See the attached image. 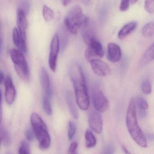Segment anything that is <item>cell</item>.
<instances>
[{"label":"cell","instance_id":"cell-25","mask_svg":"<svg viewBox=\"0 0 154 154\" xmlns=\"http://www.w3.org/2000/svg\"><path fill=\"white\" fill-rule=\"evenodd\" d=\"M136 103L140 109L146 110L148 109L149 105L147 102L141 96H137L136 98Z\"/></svg>","mask_w":154,"mask_h":154},{"label":"cell","instance_id":"cell-31","mask_svg":"<svg viewBox=\"0 0 154 154\" xmlns=\"http://www.w3.org/2000/svg\"><path fill=\"white\" fill-rule=\"evenodd\" d=\"M25 136H26V138L29 141H33L35 139V133H34V131L30 129H28L25 132Z\"/></svg>","mask_w":154,"mask_h":154},{"label":"cell","instance_id":"cell-20","mask_svg":"<svg viewBox=\"0 0 154 154\" xmlns=\"http://www.w3.org/2000/svg\"><path fill=\"white\" fill-rule=\"evenodd\" d=\"M0 136L1 142L3 146L8 147L11 143V139L9 132L4 126L1 124L0 127Z\"/></svg>","mask_w":154,"mask_h":154},{"label":"cell","instance_id":"cell-10","mask_svg":"<svg viewBox=\"0 0 154 154\" xmlns=\"http://www.w3.org/2000/svg\"><path fill=\"white\" fill-rule=\"evenodd\" d=\"M100 112L93 110L89 114V124L91 128L97 134L101 133L103 129V120Z\"/></svg>","mask_w":154,"mask_h":154},{"label":"cell","instance_id":"cell-40","mask_svg":"<svg viewBox=\"0 0 154 154\" xmlns=\"http://www.w3.org/2000/svg\"><path fill=\"white\" fill-rule=\"evenodd\" d=\"M138 1V0H131V4H135V3H137V2Z\"/></svg>","mask_w":154,"mask_h":154},{"label":"cell","instance_id":"cell-7","mask_svg":"<svg viewBox=\"0 0 154 154\" xmlns=\"http://www.w3.org/2000/svg\"><path fill=\"white\" fill-rule=\"evenodd\" d=\"M87 46L85 53V56L88 62L91 63L95 59L102 58L104 55L102 45L96 38L93 39Z\"/></svg>","mask_w":154,"mask_h":154},{"label":"cell","instance_id":"cell-30","mask_svg":"<svg viewBox=\"0 0 154 154\" xmlns=\"http://www.w3.org/2000/svg\"><path fill=\"white\" fill-rule=\"evenodd\" d=\"M131 0H122L120 6V10L122 12L127 11L129 8Z\"/></svg>","mask_w":154,"mask_h":154},{"label":"cell","instance_id":"cell-16","mask_svg":"<svg viewBox=\"0 0 154 154\" xmlns=\"http://www.w3.org/2000/svg\"><path fill=\"white\" fill-rule=\"evenodd\" d=\"M26 14V13L24 10L18 9L17 13V25L20 33L26 37V31L27 29L28 22Z\"/></svg>","mask_w":154,"mask_h":154},{"label":"cell","instance_id":"cell-1","mask_svg":"<svg viewBox=\"0 0 154 154\" xmlns=\"http://www.w3.org/2000/svg\"><path fill=\"white\" fill-rule=\"evenodd\" d=\"M70 74L77 105L82 110H86L90 106V100L82 70L79 65L73 64L71 66Z\"/></svg>","mask_w":154,"mask_h":154},{"label":"cell","instance_id":"cell-19","mask_svg":"<svg viewBox=\"0 0 154 154\" xmlns=\"http://www.w3.org/2000/svg\"><path fill=\"white\" fill-rule=\"evenodd\" d=\"M65 96L66 103L71 112V114L75 119H77L78 117V110L74 102L72 93L69 91H67L66 92Z\"/></svg>","mask_w":154,"mask_h":154},{"label":"cell","instance_id":"cell-35","mask_svg":"<svg viewBox=\"0 0 154 154\" xmlns=\"http://www.w3.org/2000/svg\"><path fill=\"white\" fill-rule=\"evenodd\" d=\"M74 0H61L62 4L64 7H68L73 2Z\"/></svg>","mask_w":154,"mask_h":154},{"label":"cell","instance_id":"cell-24","mask_svg":"<svg viewBox=\"0 0 154 154\" xmlns=\"http://www.w3.org/2000/svg\"><path fill=\"white\" fill-rule=\"evenodd\" d=\"M49 98L45 95L43 99V108L46 114L48 116L52 115L53 110L50 104Z\"/></svg>","mask_w":154,"mask_h":154},{"label":"cell","instance_id":"cell-28","mask_svg":"<svg viewBox=\"0 0 154 154\" xmlns=\"http://www.w3.org/2000/svg\"><path fill=\"white\" fill-rule=\"evenodd\" d=\"M19 153L20 154H30V148L29 144L26 140H22L20 143V146L19 149Z\"/></svg>","mask_w":154,"mask_h":154},{"label":"cell","instance_id":"cell-29","mask_svg":"<svg viewBox=\"0 0 154 154\" xmlns=\"http://www.w3.org/2000/svg\"><path fill=\"white\" fill-rule=\"evenodd\" d=\"M145 9L149 13H154V0H145Z\"/></svg>","mask_w":154,"mask_h":154},{"label":"cell","instance_id":"cell-9","mask_svg":"<svg viewBox=\"0 0 154 154\" xmlns=\"http://www.w3.org/2000/svg\"><path fill=\"white\" fill-rule=\"evenodd\" d=\"M82 36L86 45L95 38L94 28L90 19L86 17L82 27Z\"/></svg>","mask_w":154,"mask_h":154},{"label":"cell","instance_id":"cell-5","mask_svg":"<svg viewBox=\"0 0 154 154\" xmlns=\"http://www.w3.org/2000/svg\"><path fill=\"white\" fill-rule=\"evenodd\" d=\"M23 53L15 48L11 49L10 52L16 72L21 80L27 82L29 81L30 75L28 64Z\"/></svg>","mask_w":154,"mask_h":154},{"label":"cell","instance_id":"cell-26","mask_svg":"<svg viewBox=\"0 0 154 154\" xmlns=\"http://www.w3.org/2000/svg\"><path fill=\"white\" fill-rule=\"evenodd\" d=\"M141 89L144 94H150L152 91V86L150 82L148 80L143 81L141 84Z\"/></svg>","mask_w":154,"mask_h":154},{"label":"cell","instance_id":"cell-32","mask_svg":"<svg viewBox=\"0 0 154 154\" xmlns=\"http://www.w3.org/2000/svg\"><path fill=\"white\" fill-rule=\"evenodd\" d=\"M20 8L19 9H21L25 11L26 13L28 12L29 9V3L27 0H21L20 3Z\"/></svg>","mask_w":154,"mask_h":154},{"label":"cell","instance_id":"cell-36","mask_svg":"<svg viewBox=\"0 0 154 154\" xmlns=\"http://www.w3.org/2000/svg\"><path fill=\"white\" fill-rule=\"evenodd\" d=\"M139 115L140 118H141V119H143L146 117V110L140 109V111H139Z\"/></svg>","mask_w":154,"mask_h":154},{"label":"cell","instance_id":"cell-3","mask_svg":"<svg viewBox=\"0 0 154 154\" xmlns=\"http://www.w3.org/2000/svg\"><path fill=\"white\" fill-rule=\"evenodd\" d=\"M30 122L39 148L44 150L48 149L51 145V138L46 124L36 112L31 114Z\"/></svg>","mask_w":154,"mask_h":154},{"label":"cell","instance_id":"cell-33","mask_svg":"<svg viewBox=\"0 0 154 154\" xmlns=\"http://www.w3.org/2000/svg\"><path fill=\"white\" fill-rule=\"evenodd\" d=\"M78 143L76 141H73L71 143L69 147V151L71 154H74L78 147Z\"/></svg>","mask_w":154,"mask_h":154},{"label":"cell","instance_id":"cell-38","mask_svg":"<svg viewBox=\"0 0 154 154\" xmlns=\"http://www.w3.org/2000/svg\"><path fill=\"white\" fill-rule=\"evenodd\" d=\"M146 138H147L149 140H154V136L151 134H147L146 136Z\"/></svg>","mask_w":154,"mask_h":154},{"label":"cell","instance_id":"cell-21","mask_svg":"<svg viewBox=\"0 0 154 154\" xmlns=\"http://www.w3.org/2000/svg\"><path fill=\"white\" fill-rule=\"evenodd\" d=\"M85 146L88 148L94 147L96 145V139L91 131L87 130L85 133Z\"/></svg>","mask_w":154,"mask_h":154},{"label":"cell","instance_id":"cell-12","mask_svg":"<svg viewBox=\"0 0 154 154\" xmlns=\"http://www.w3.org/2000/svg\"><path fill=\"white\" fill-rule=\"evenodd\" d=\"M5 85V100L8 104L11 105L15 100L16 91L11 76L8 75L4 82Z\"/></svg>","mask_w":154,"mask_h":154},{"label":"cell","instance_id":"cell-4","mask_svg":"<svg viewBox=\"0 0 154 154\" xmlns=\"http://www.w3.org/2000/svg\"><path fill=\"white\" fill-rule=\"evenodd\" d=\"M86 16H84L82 7L79 5L73 7L64 20L67 30L73 35H76L82 28Z\"/></svg>","mask_w":154,"mask_h":154},{"label":"cell","instance_id":"cell-27","mask_svg":"<svg viewBox=\"0 0 154 154\" xmlns=\"http://www.w3.org/2000/svg\"><path fill=\"white\" fill-rule=\"evenodd\" d=\"M76 131V126L74 122L70 121L69 123L68 137L69 140H72L73 139Z\"/></svg>","mask_w":154,"mask_h":154},{"label":"cell","instance_id":"cell-34","mask_svg":"<svg viewBox=\"0 0 154 154\" xmlns=\"http://www.w3.org/2000/svg\"><path fill=\"white\" fill-rule=\"evenodd\" d=\"M114 150H115V149H114L113 146L109 145L104 148L103 153V154H113L114 153Z\"/></svg>","mask_w":154,"mask_h":154},{"label":"cell","instance_id":"cell-22","mask_svg":"<svg viewBox=\"0 0 154 154\" xmlns=\"http://www.w3.org/2000/svg\"><path fill=\"white\" fill-rule=\"evenodd\" d=\"M43 17L46 22H50L54 20L55 17L54 11L47 5H44L43 8Z\"/></svg>","mask_w":154,"mask_h":154},{"label":"cell","instance_id":"cell-13","mask_svg":"<svg viewBox=\"0 0 154 154\" xmlns=\"http://www.w3.org/2000/svg\"><path fill=\"white\" fill-rule=\"evenodd\" d=\"M12 38L13 43L18 49L24 53L27 52L26 37L23 35L17 28H14L12 31Z\"/></svg>","mask_w":154,"mask_h":154},{"label":"cell","instance_id":"cell-17","mask_svg":"<svg viewBox=\"0 0 154 154\" xmlns=\"http://www.w3.org/2000/svg\"><path fill=\"white\" fill-rule=\"evenodd\" d=\"M154 60V43L146 50L140 61L139 66L143 67Z\"/></svg>","mask_w":154,"mask_h":154},{"label":"cell","instance_id":"cell-15","mask_svg":"<svg viewBox=\"0 0 154 154\" xmlns=\"http://www.w3.org/2000/svg\"><path fill=\"white\" fill-rule=\"evenodd\" d=\"M121 49L117 44L109 43L107 47V58L112 63H117L120 60Z\"/></svg>","mask_w":154,"mask_h":154},{"label":"cell","instance_id":"cell-39","mask_svg":"<svg viewBox=\"0 0 154 154\" xmlns=\"http://www.w3.org/2000/svg\"><path fill=\"white\" fill-rule=\"evenodd\" d=\"M122 150H123L125 154H130V152H129V151L127 149V148L126 147V146L124 145H122Z\"/></svg>","mask_w":154,"mask_h":154},{"label":"cell","instance_id":"cell-8","mask_svg":"<svg viewBox=\"0 0 154 154\" xmlns=\"http://www.w3.org/2000/svg\"><path fill=\"white\" fill-rule=\"evenodd\" d=\"M60 38L56 34L52 38L50 44V53L48 58V64L52 72H55L57 65V57L60 49Z\"/></svg>","mask_w":154,"mask_h":154},{"label":"cell","instance_id":"cell-37","mask_svg":"<svg viewBox=\"0 0 154 154\" xmlns=\"http://www.w3.org/2000/svg\"><path fill=\"white\" fill-rule=\"evenodd\" d=\"M0 84H2L3 83V82H5V80H4V74H3V72H1V73H0Z\"/></svg>","mask_w":154,"mask_h":154},{"label":"cell","instance_id":"cell-2","mask_svg":"<svg viewBox=\"0 0 154 154\" xmlns=\"http://www.w3.org/2000/svg\"><path fill=\"white\" fill-rule=\"evenodd\" d=\"M136 98L130 101L126 114V124L129 133L133 140L141 147L147 146L146 138L138 123L136 112Z\"/></svg>","mask_w":154,"mask_h":154},{"label":"cell","instance_id":"cell-18","mask_svg":"<svg viewBox=\"0 0 154 154\" xmlns=\"http://www.w3.org/2000/svg\"><path fill=\"white\" fill-rule=\"evenodd\" d=\"M137 24L136 22H131L125 25L119 31L118 37L121 40L124 39L131 34L137 28Z\"/></svg>","mask_w":154,"mask_h":154},{"label":"cell","instance_id":"cell-6","mask_svg":"<svg viewBox=\"0 0 154 154\" xmlns=\"http://www.w3.org/2000/svg\"><path fill=\"white\" fill-rule=\"evenodd\" d=\"M92 99L96 110L102 112L107 111L109 107V100L99 86H94L93 88Z\"/></svg>","mask_w":154,"mask_h":154},{"label":"cell","instance_id":"cell-14","mask_svg":"<svg viewBox=\"0 0 154 154\" xmlns=\"http://www.w3.org/2000/svg\"><path fill=\"white\" fill-rule=\"evenodd\" d=\"M40 80L42 89L45 92V96L50 99L53 94V91L50 83V78L46 69L43 67L40 72Z\"/></svg>","mask_w":154,"mask_h":154},{"label":"cell","instance_id":"cell-11","mask_svg":"<svg viewBox=\"0 0 154 154\" xmlns=\"http://www.w3.org/2000/svg\"><path fill=\"white\" fill-rule=\"evenodd\" d=\"M94 72L99 76H106L111 74V69L105 62L100 59H95L91 62Z\"/></svg>","mask_w":154,"mask_h":154},{"label":"cell","instance_id":"cell-23","mask_svg":"<svg viewBox=\"0 0 154 154\" xmlns=\"http://www.w3.org/2000/svg\"><path fill=\"white\" fill-rule=\"evenodd\" d=\"M142 34L146 37L154 36V21L149 22L143 26L142 29Z\"/></svg>","mask_w":154,"mask_h":154}]
</instances>
